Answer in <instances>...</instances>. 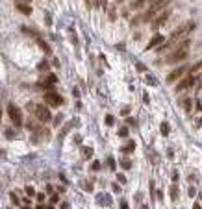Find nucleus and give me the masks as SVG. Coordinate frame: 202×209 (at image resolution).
I'll return each instance as SVG.
<instances>
[{
	"label": "nucleus",
	"instance_id": "nucleus-11",
	"mask_svg": "<svg viewBox=\"0 0 202 209\" xmlns=\"http://www.w3.org/2000/svg\"><path fill=\"white\" fill-rule=\"evenodd\" d=\"M56 81H58V78H56L54 74H48V76H46V80H45V81H41L39 85H41V87H45V85H48V83L52 85V83H56Z\"/></svg>",
	"mask_w": 202,
	"mask_h": 209
},
{
	"label": "nucleus",
	"instance_id": "nucleus-34",
	"mask_svg": "<svg viewBox=\"0 0 202 209\" xmlns=\"http://www.w3.org/2000/svg\"><path fill=\"white\" fill-rule=\"evenodd\" d=\"M200 202H202V194H200Z\"/></svg>",
	"mask_w": 202,
	"mask_h": 209
},
{
	"label": "nucleus",
	"instance_id": "nucleus-8",
	"mask_svg": "<svg viewBox=\"0 0 202 209\" xmlns=\"http://www.w3.org/2000/svg\"><path fill=\"white\" fill-rule=\"evenodd\" d=\"M184 72H185V67H178V68H174L169 76H167V81L169 83H172V81H176L178 78H182L184 76Z\"/></svg>",
	"mask_w": 202,
	"mask_h": 209
},
{
	"label": "nucleus",
	"instance_id": "nucleus-28",
	"mask_svg": "<svg viewBox=\"0 0 202 209\" xmlns=\"http://www.w3.org/2000/svg\"><path fill=\"white\" fill-rule=\"evenodd\" d=\"M45 19H46V20H45V22H46V24H48V26H50V24H52V19H50V15H46V17H45Z\"/></svg>",
	"mask_w": 202,
	"mask_h": 209
},
{
	"label": "nucleus",
	"instance_id": "nucleus-27",
	"mask_svg": "<svg viewBox=\"0 0 202 209\" xmlns=\"http://www.w3.org/2000/svg\"><path fill=\"white\" fill-rule=\"evenodd\" d=\"M58 200H59V198H58V194H54V196H50V202H52V204H56Z\"/></svg>",
	"mask_w": 202,
	"mask_h": 209
},
{
	"label": "nucleus",
	"instance_id": "nucleus-12",
	"mask_svg": "<svg viewBox=\"0 0 202 209\" xmlns=\"http://www.w3.org/2000/svg\"><path fill=\"white\" fill-rule=\"evenodd\" d=\"M37 45L41 46V50H43L45 54H52V50H50V46H48V45L45 43V41H43V39H37Z\"/></svg>",
	"mask_w": 202,
	"mask_h": 209
},
{
	"label": "nucleus",
	"instance_id": "nucleus-3",
	"mask_svg": "<svg viewBox=\"0 0 202 209\" xmlns=\"http://www.w3.org/2000/svg\"><path fill=\"white\" fill-rule=\"evenodd\" d=\"M33 115L39 122H50L52 120V113L46 106H35L33 107Z\"/></svg>",
	"mask_w": 202,
	"mask_h": 209
},
{
	"label": "nucleus",
	"instance_id": "nucleus-26",
	"mask_svg": "<svg viewBox=\"0 0 202 209\" xmlns=\"http://www.w3.org/2000/svg\"><path fill=\"white\" fill-rule=\"evenodd\" d=\"M117 179H119V182H121V183H124V182H126V178H124V176H122V174H119V176H117Z\"/></svg>",
	"mask_w": 202,
	"mask_h": 209
},
{
	"label": "nucleus",
	"instance_id": "nucleus-24",
	"mask_svg": "<svg viewBox=\"0 0 202 209\" xmlns=\"http://www.w3.org/2000/svg\"><path fill=\"white\" fill-rule=\"evenodd\" d=\"M35 198H37V202H43V200H45V194H43V192H39Z\"/></svg>",
	"mask_w": 202,
	"mask_h": 209
},
{
	"label": "nucleus",
	"instance_id": "nucleus-13",
	"mask_svg": "<svg viewBox=\"0 0 202 209\" xmlns=\"http://www.w3.org/2000/svg\"><path fill=\"white\" fill-rule=\"evenodd\" d=\"M145 2H147V0H134V2L130 4V8L132 9H141L143 6H145Z\"/></svg>",
	"mask_w": 202,
	"mask_h": 209
},
{
	"label": "nucleus",
	"instance_id": "nucleus-36",
	"mask_svg": "<svg viewBox=\"0 0 202 209\" xmlns=\"http://www.w3.org/2000/svg\"><path fill=\"white\" fill-rule=\"evenodd\" d=\"M24 209H30V207H24Z\"/></svg>",
	"mask_w": 202,
	"mask_h": 209
},
{
	"label": "nucleus",
	"instance_id": "nucleus-20",
	"mask_svg": "<svg viewBox=\"0 0 202 209\" xmlns=\"http://www.w3.org/2000/svg\"><path fill=\"white\" fill-rule=\"evenodd\" d=\"M119 135H121V137H126V135H128V128H121V130H119Z\"/></svg>",
	"mask_w": 202,
	"mask_h": 209
},
{
	"label": "nucleus",
	"instance_id": "nucleus-17",
	"mask_svg": "<svg viewBox=\"0 0 202 209\" xmlns=\"http://www.w3.org/2000/svg\"><path fill=\"white\" fill-rule=\"evenodd\" d=\"M106 124L108 126H113V115H106Z\"/></svg>",
	"mask_w": 202,
	"mask_h": 209
},
{
	"label": "nucleus",
	"instance_id": "nucleus-5",
	"mask_svg": "<svg viewBox=\"0 0 202 209\" xmlns=\"http://www.w3.org/2000/svg\"><path fill=\"white\" fill-rule=\"evenodd\" d=\"M165 4H167V0H158V2L154 4V6H150V9L147 11V13H145V15L141 17V20H148L152 15H156V13L159 11V9H161V8H165Z\"/></svg>",
	"mask_w": 202,
	"mask_h": 209
},
{
	"label": "nucleus",
	"instance_id": "nucleus-30",
	"mask_svg": "<svg viewBox=\"0 0 202 209\" xmlns=\"http://www.w3.org/2000/svg\"><path fill=\"white\" fill-rule=\"evenodd\" d=\"M39 68H41V71H45V68H46V61H43V63L39 65Z\"/></svg>",
	"mask_w": 202,
	"mask_h": 209
},
{
	"label": "nucleus",
	"instance_id": "nucleus-35",
	"mask_svg": "<svg viewBox=\"0 0 202 209\" xmlns=\"http://www.w3.org/2000/svg\"><path fill=\"white\" fill-rule=\"evenodd\" d=\"M117 2H122V0H117Z\"/></svg>",
	"mask_w": 202,
	"mask_h": 209
},
{
	"label": "nucleus",
	"instance_id": "nucleus-1",
	"mask_svg": "<svg viewBox=\"0 0 202 209\" xmlns=\"http://www.w3.org/2000/svg\"><path fill=\"white\" fill-rule=\"evenodd\" d=\"M189 39H185L184 43H180L176 46V50L167 55V59H165V63L167 65H174V63H180V61H184L187 58V54H189Z\"/></svg>",
	"mask_w": 202,
	"mask_h": 209
},
{
	"label": "nucleus",
	"instance_id": "nucleus-19",
	"mask_svg": "<svg viewBox=\"0 0 202 209\" xmlns=\"http://www.w3.org/2000/svg\"><path fill=\"white\" fill-rule=\"evenodd\" d=\"M184 109H191V100H189V98L184 100Z\"/></svg>",
	"mask_w": 202,
	"mask_h": 209
},
{
	"label": "nucleus",
	"instance_id": "nucleus-9",
	"mask_svg": "<svg viewBox=\"0 0 202 209\" xmlns=\"http://www.w3.org/2000/svg\"><path fill=\"white\" fill-rule=\"evenodd\" d=\"M169 17H171V11H169V9L163 11V13H159V17L154 20V22H152V26H154V28H159L161 24H165L167 20H169Z\"/></svg>",
	"mask_w": 202,
	"mask_h": 209
},
{
	"label": "nucleus",
	"instance_id": "nucleus-37",
	"mask_svg": "<svg viewBox=\"0 0 202 209\" xmlns=\"http://www.w3.org/2000/svg\"><path fill=\"white\" fill-rule=\"evenodd\" d=\"M48 209H52V207H48Z\"/></svg>",
	"mask_w": 202,
	"mask_h": 209
},
{
	"label": "nucleus",
	"instance_id": "nucleus-15",
	"mask_svg": "<svg viewBox=\"0 0 202 209\" xmlns=\"http://www.w3.org/2000/svg\"><path fill=\"white\" fill-rule=\"evenodd\" d=\"M159 131H161L163 135H167V133H169V124H167V122H163L161 126H159Z\"/></svg>",
	"mask_w": 202,
	"mask_h": 209
},
{
	"label": "nucleus",
	"instance_id": "nucleus-25",
	"mask_svg": "<svg viewBox=\"0 0 202 209\" xmlns=\"http://www.w3.org/2000/svg\"><path fill=\"white\" fill-rule=\"evenodd\" d=\"M83 156H85V157L91 156V148H85V150H83Z\"/></svg>",
	"mask_w": 202,
	"mask_h": 209
},
{
	"label": "nucleus",
	"instance_id": "nucleus-32",
	"mask_svg": "<svg viewBox=\"0 0 202 209\" xmlns=\"http://www.w3.org/2000/svg\"><path fill=\"white\" fill-rule=\"evenodd\" d=\"M193 209H202V205H198V204H195V205H193Z\"/></svg>",
	"mask_w": 202,
	"mask_h": 209
},
{
	"label": "nucleus",
	"instance_id": "nucleus-16",
	"mask_svg": "<svg viewBox=\"0 0 202 209\" xmlns=\"http://www.w3.org/2000/svg\"><path fill=\"white\" fill-rule=\"evenodd\" d=\"M26 194H28V196H37V194H35V191H33V187H32V185H28V187H26Z\"/></svg>",
	"mask_w": 202,
	"mask_h": 209
},
{
	"label": "nucleus",
	"instance_id": "nucleus-10",
	"mask_svg": "<svg viewBox=\"0 0 202 209\" xmlns=\"http://www.w3.org/2000/svg\"><path fill=\"white\" fill-rule=\"evenodd\" d=\"M163 43V35H156V37H152L150 39V43L147 45V50H152V48H156L158 45H161Z\"/></svg>",
	"mask_w": 202,
	"mask_h": 209
},
{
	"label": "nucleus",
	"instance_id": "nucleus-14",
	"mask_svg": "<svg viewBox=\"0 0 202 209\" xmlns=\"http://www.w3.org/2000/svg\"><path fill=\"white\" fill-rule=\"evenodd\" d=\"M134 148H135V143H134V141H130V143H128L126 146H124V148H122L121 152H124V154H130V152L134 150Z\"/></svg>",
	"mask_w": 202,
	"mask_h": 209
},
{
	"label": "nucleus",
	"instance_id": "nucleus-7",
	"mask_svg": "<svg viewBox=\"0 0 202 209\" xmlns=\"http://www.w3.org/2000/svg\"><path fill=\"white\" fill-rule=\"evenodd\" d=\"M15 8L22 13V15H32V6L28 4V2H22V0H17V4H15Z\"/></svg>",
	"mask_w": 202,
	"mask_h": 209
},
{
	"label": "nucleus",
	"instance_id": "nucleus-23",
	"mask_svg": "<svg viewBox=\"0 0 202 209\" xmlns=\"http://www.w3.org/2000/svg\"><path fill=\"white\" fill-rule=\"evenodd\" d=\"M130 113V107H122L121 109V115H128Z\"/></svg>",
	"mask_w": 202,
	"mask_h": 209
},
{
	"label": "nucleus",
	"instance_id": "nucleus-22",
	"mask_svg": "<svg viewBox=\"0 0 202 209\" xmlns=\"http://www.w3.org/2000/svg\"><path fill=\"white\" fill-rule=\"evenodd\" d=\"M9 196H11V202H13V204H19V198H17V194H15V192H11Z\"/></svg>",
	"mask_w": 202,
	"mask_h": 209
},
{
	"label": "nucleus",
	"instance_id": "nucleus-18",
	"mask_svg": "<svg viewBox=\"0 0 202 209\" xmlns=\"http://www.w3.org/2000/svg\"><path fill=\"white\" fill-rule=\"evenodd\" d=\"M121 166L122 169H130V161L128 159H121Z\"/></svg>",
	"mask_w": 202,
	"mask_h": 209
},
{
	"label": "nucleus",
	"instance_id": "nucleus-21",
	"mask_svg": "<svg viewBox=\"0 0 202 209\" xmlns=\"http://www.w3.org/2000/svg\"><path fill=\"white\" fill-rule=\"evenodd\" d=\"M200 68H202V61H200V63H197V65L191 68V72H197V71H200Z\"/></svg>",
	"mask_w": 202,
	"mask_h": 209
},
{
	"label": "nucleus",
	"instance_id": "nucleus-33",
	"mask_svg": "<svg viewBox=\"0 0 202 209\" xmlns=\"http://www.w3.org/2000/svg\"><path fill=\"white\" fill-rule=\"evenodd\" d=\"M35 209H45V207H43V205H41V204H39V205H37V207H35Z\"/></svg>",
	"mask_w": 202,
	"mask_h": 209
},
{
	"label": "nucleus",
	"instance_id": "nucleus-29",
	"mask_svg": "<svg viewBox=\"0 0 202 209\" xmlns=\"http://www.w3.org/2000/svg\"><path fill=\"white\" fill-rule=\"evenodd\" d=\"M128 124H130V126H135V124H137V122L134 120V118H128Z\"/></svg>",
	"mask_w": 202,
	"mask_h": 209
},
{
	"label": "nucleus",
	"instance_id": "nucleus-6",
	"mask_svg": "<svg viewBox=\"0 0 202 209\" xmlns=\"http://www.w3.org/2000/svg\"><path fill=\"white\" fill-rule=\"evenodd\" d=\"M193 83H195V76H193V74H189V76H185V78H184L182 81L178 83L176 91H178V93H180V91H184V89H187V87H191Z\"/></svg>",
	"mask_w": 202,
	"mask_h": 209
},
{
	"label": "nucleus",
	"instance_id": "nucleus-31",
	"mask_svg": "<svg viewBox=\"0 0 202 209\" xmlns=\"http://www.w3.org/2000/svg\"><path fill=\"white\" fill-rule=\"evenodd\" d=\"M121 209H128V204H126V202H121Z\"/></svg>",
	"mask_w": 202,
	"mask_h": 209
},
{
	"label": "nucleus",
	"instance_id": "nucleus-2",
	"mask_svg": "<svg viewBox=\"0 0 202 209\" xmlns=\"http://www.w3.org/2000/svg\"><path fill=\"white\" fill-rule=\"evenodd\" d=\"M43 98H45V102H46L50 107H59L61 104H63V98H61V94H59V93H56L54 89H46V93L43 94Z\"/></svg>",
	"mask_w": 202,
	"mask_h": 209
},
{
	"label": "nucleus",
	"instance_id": "nucleus-4",
	"mask_svg": "<svg viewBox=\"0 0 202 209\" xmlns=\"http://www.w3.org/2000/svg\"><path fill=\"white\" fill-rule=\"evenodd\" d=\"M8 115H9L11 122L15 124V126H20V124H22V113H20V109L15 104H8Z\"/></svg>",
	"mask_w": 202,
	"mask_h": 209
}]
</instances>
